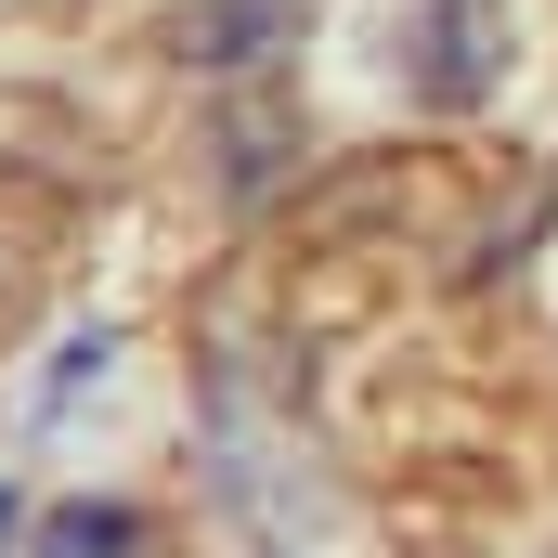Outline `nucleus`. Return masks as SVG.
<instances>
[{"label":"nucleus","instance_id":"obj_1","mask_svg":"<svg viewBox=\"0 0 558 558\" xmlns=\"http://www.w3.org/2000/svg\"><path fill=\"white\" fill-rule=\"evenodd\" d=\"M507 78V13L494 0H428V105H481Z\"/></svg>","mask_w":558,"mask_h":558},{"label":"nucleus","instance_id":"obj_2","mask_svg":"<svg viewBox=\"0 0 558 558\" xmlns=\"http://www.w3.org/2000/svg\"><path fill=\"white\" fill-rule=\"evenodd\" d=\"M39 558H131V520H118V507H65V520L39 533Z\"/></svg>","mask_w":558,"mask_h":558},{"label":"nucleus","instance_id":"obj_3","mask_svg":"<svg viewBox=\"0 0 558 558\" xmlns=\"http://www.w3.org/2000/svg\"><path fill=\"white\" fill-rule=\"evenodd\" d=\"M260 26H274V0H221V13H208V65H247Z\"/></svg>","mask_w":558,"mask_h":558}]
</instances>
